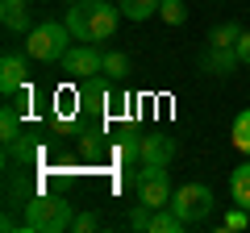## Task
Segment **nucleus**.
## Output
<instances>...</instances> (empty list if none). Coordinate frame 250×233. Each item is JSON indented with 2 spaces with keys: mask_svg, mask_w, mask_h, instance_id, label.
Masks as SVG:
<instances>
[{
  "mask_svg": "<svg viewBox=\"0 0 250 233\" xmlns=\"http://www.w3.org/2000/svg\"><path fill=\"white\" fill-rule=\"evenodd\" d=\"M117 25H121V4H108V0H80L67 13V29L75 42L104 46L108 38H117Z\"/></svg>",
  "mask_w": 250,
  "mask_h": 233,
  "instance_id": "1",
  "label": "nucleus"
},
{
  "mask_svg": "<svg viewBox=\"0 0 250 233\" xmlns=\"http://www.w3.org/2000/svg\"><path fill=\"white\" fill-rule=\"evenodd\" d=\"M67 50H71V29H67V21H38L25 34V54L34 63H62Z\"/></svg>",
  "mask_w": 250,
  "mask_h": 233,
  "instance_id": "2",
  "label": "nucleus"
},
{
  "mask_svg": "<svg viewBox=\"0 0 250 233\" xmlns=\"http://www.w3.org/2000/svg\"><path fill=\"white\" fill-rule=\"evenodd\" d=\"M71 221H75V208L62 196H38L25 204V229L29 233H67Z\"/></svg>",
  "mask_w": 250,
  "mask_h": 233,
  "instance_id": "3",
  "label": "nucleus"
},
{
  "mask_svg": "<svg viewBox=\"0 0 250 233\" xmlns=\"http://www.w3.org/2000/svg\"><path fill=\"white\" fill-rule=\"evenodd\" d=\"M217 196L208 183H184V188H175V196H171V208H175V216L192 229V225H200L208 213H213Z\"/></svg>",
  "mask_w": 250,
  "mask_h": 233,
  "instance_id": "4",
  "label": "nucleus"
},
{
  "mask_svg": "<svg viewBox=\"0 0 250 233\" xmlns=\"http://www.w3.org/2000/svg\"><path fill=\"white\" fill-rule=\"evenodd\" d=\"M59 71H67L71 79H96V75H104V50L92 46V42H80L62 54Z\"/></svg>",
  "mask_w": 250,
  "mask_h": 233,
  "instance_id": "5",
  "label": "nucleus"
},
{
  "mask_svg": "<svg viewBox=\"0 0 250 233\" xmlns=\"http://www.w3.org/2000/svg\"><path fill=\"white\" fill-rule=\"evenodd\" d=\"M134 188H138V200L150 208H167L171 196H175V188L167 179V167H142L134 175Z\"/></svg>",
  "mask_w": 250,
  "mask_h": 233,
  "instance_id": "6",
  "label": "nucleus"
},
{
  "mask_svg": "<svg viewBox=\"0 0 250 233\" xmlns=\"http://www.w3.org/2000/svg\"><path fill=\"white\" fill-rule=\"evenodd\" d=\"M238 50L233 46H205V54H200V71L213 75V79H225V75L238 71Z\"/></svg>",
  "mask_w": 250,
  "mask_h": 233,
  "instance_id": "7",
  "label": "nucleus"
},
{
  "mask_svg": "<svg viewBox=\"0 0 250 233\" xmlns=\"http://www.w3.org/2000/svg\"><path fill=\"white\" fill-rule=\"evenodd\" d=\"M175 137L167 134H146L142 137V167H167L171 158H175Z\"/></svg>",
  "mask_w": 250,
  "mask_h": 233,
  "instance_id": "8",
  "label": "nucleus"
},
{
  "mask_svg": "<svg viewBox=\"0 0 250 233\" xmlns=\"http://www.w3.org/2000/svg\"><path fill=\"white\" fill-rule=\"evenodd\" d=\"M25 58L29 54H17V50H9L0 58V92H4V96H13V92L25 88Z\"/></svg>",
  "mask_w": 250,
  "mask_h": 233,
  "instance_id": "9",
  "label": "nucleus"
},
{
  "mask_svg": "<svg viewBox=\"0 0 250 233\" xmlns=\"http://www.w3.org/2000/svg\"><path fill=\"white\" fill-rule=\"evenodd\" d=\"M0 21L13 34H29L34 29V13H29V0H0Z\"/></svg>",
  "mask_w": 250,
  "mask_h": 233,
  "instance_id": "10",
  "label": "nucleus"
},
{
  "mask_svg": "<svg viewBox=\"0 0 250 233\" xmlns=\"http://www.w3.org/2000/svg\"><path fill=\"white\" fill-rule=\"evenodd\" d=\"M229 196H233V204L250 208V158L242 162V167H233V175H229Z\"/></svg>",
  "mask_w": 250,
  "mask_h": 233,
  "instance_id": "11",
  "label": "nucleus"
},
{
  "mask_svg": "<svg viewBox=\"0 0 250 233\" xmlns=\"http://www.w3.org/2000/svg\"><path fill=\"white\" fill-rule=\"evenodd\" d=\"M117 4H121V17L125 21H146V17L159 13L163 0H117Z\"/></svg>",
  "mask_w": 250,
  "mask_h": 233,
  "instance_id": "12",
  "label": "nucleus"
},
{
  "mask_svg": "<svg viewBox=\"0 0 250 233\" xmlns=\"http://www.w3.org/2000/svg\"><path fill=\"white\" fill-rule=\"evenodd\" d=\"M188 229V225L184 221H179V216H175V208H154V216H150V233H184Z\"/></svg>",
  "mask_w": 250,
  "mask_h": 233,
  "instance_id": "13",
  "label": "nucleus"
},
{
  "mask_svg": "<svg viewBox=\"0 0 250 233\" xmlns=\"http://www.w3.org/2000/svg\"><path fill=\"white\" fill-rule=\"evenodd\" d=\"M229 137H233V146H238V150L250 158V108H242V113L233 116V125H229Z\"/></svg>",
  "mask_w": 250,
  "mask_h": 233,
  "instance_id": "14",
  "label": "nucleus"
},
{
  "mask_svg": "<svg viewBox=\"0 0 250 233\" xmlns=\"http://www.w3.org/2000/svg\"><path fill=\"white\" fill-rule=\"evenodd\" d=\"M0 137H4V146H17L21 142V121H17V108H13V104L0 108Z\"/></svg>",
  "mask_w": 250,
  "mask_h": 233,
  "instance_id": "15",
  "label": "nucleus"
},
{
  "mask_svg": "<svg viewBox=\"0 0 250 233\" xmlns=\"http://www.w3.org/2000/svg\"><path fill=\"white\" fill-rule=\"evenodd\" d=\"M242 38V25L238 21H225V25H213L208 29V46H238Z\"/></svg>",
  "mask_w": 250,
  "mask_h": 233,
  "instance_id": "16",
  "label": "nucleus"
},
{
  "mask_svg": "<svg viewBox=\"0 0 250 233\" xmlns=\"http://www.w3.org/2000/svg\"><path fill=\"white\" fill-rule=\"evenodd\" d=\"M104 75H108V79H125V75H129V58H125V50H104Z\"/></svg>",
  "mask_w": 250,
  "mask_h": 233,
  "instance_id": "17",
  "label": "nucleus"
},
{
  "mask_svg": "<svg viewBox=\"0 0 250 233\" xmlns=\"http://www.w3.org/2000/svg\"><path fill=\"white\" fill-rule=\"evenodd\" d=\"M159 21H167V25H184V21H188V4H184V0H163V4H159Z\"/></svg>",
  "mask_w": 250,
  "mask_h": 233,
  "instance_id": "18",
  "label": "nucleus"
},
{
  "mask_svg": "<svg viewBox=\"0 0 250 233\" xmlns=\"http://www.w3.org/2000/svg\"><path fill=\"white\" fill-rule=\"evenodd\" d=\"M80 96L88 100V104H96V108H104V100L113 96V92H108V83H104V79H100V75H96V79H92V83L83 79V92H80Z\"/></svg>",
  "mask_w": 250,
  "mask_h": 233,
  "instance_id": "19",
  "label": "nucleus"
},
{
  "mask_svg": "<svg viewBox=\"0 0 250 233\" xmlns=\"http://www.w3.org/2000/svg\"><path fill=\"white\" fill-rule=\"evenodd\" d=\"M242 229H250V208H229L225 213V221H221V233H242Z\"/></svg>",
  "mask_w": 250,
  "mask_h": 233,
  "instance_id": "20",
  "label": "nucleus"
},
{
  "mask_svg": "<svg viewBox=\"0 0 250 233\" xmlns=\"http://www.w3.org/2000/svg\"><path fill=\"white\" fill-rule=\"evenodd\" d=\"M150 216H154V208L138 200V208L129 213V229H138V233H150Z\"/></svg>",
  "mask_w": 250,
  "mask_h": 233,
  "instance_id": "21",
  "label": "nucleus"
},
{
  "mask_svg": "<svg viewBox=\"0 0 250 233\" xmlns=\"http://www.w3.org/2000/svg\"><path fill=\"white\" fill-rule=\"evenodd\" d=\"M96 225H100V221H96V213H75L71 229H75V233H92V229H96Z\"/></svg>",
  "mask_w": 250,
  "mask_h": 233,
  "instance_id": "22",
  "label": "nucleus"
},
{
  "mask_svg": "<svg viewBox=\"0 0 250 233\" xmlns=\"http://www.w3.org/2000/svg\"><path fill=\"white\" fill-rule=\"evenodd\" d=\"M233 50H238V63L250 67V29H242V38H238V46H233Z\"/></svg>",
  "mask_w": 250,
  "mask_h": 233,
  "instance_id": "23",
  "label": "nucleus"
},
{
  "mask_svg": "<svg viewBox=\"0 0 250 233\" xmlns=\"http://www.w3.org/2000/svg\"><path fill=\"white\" fill-rule=\"evenodd\" d=\"M67 4H80V0H67Z\"/></svg>",
  "mask_w": 250,
  "mask_h": 233,
  "instance_id": "24",
  "label": "nucleus"
}]
</instances>
